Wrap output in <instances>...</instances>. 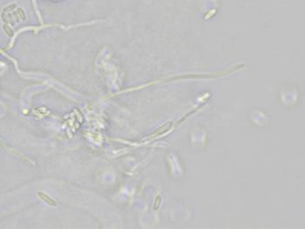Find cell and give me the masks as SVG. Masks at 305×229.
I'll list each match as a JSON object with an SVG mask.
<instances>
[{
  "label": "cell",
  "instance_id": "obj_3",
  "mask_svg": "<svg viewBox=\"0 0 305 229\" xmlns=\"http://www.w3.org/2000/svg\"><path fill=\"white\" fill-rule=\"evenodd\" d=\"M160 202H161V197H160V195H158L156 197V199H155V204H154V210L155 211H156V210L159 208V206L160 205Z\"/></svg>",
  "mask_w": 305,
  "mask_h": 229
},
{
  "label": "cell",
  "instance_id": "obj_1",
  "mask_svg": "<svg viewBox=\"0 0 305 229\" xmlns=\"http://www.w3.org/2000/svg\"><path fill=\"white\" fill-rule=\"evenodd\" d=\"M171 126H172V123H171V122H168V123L165 124V125H163L162 127H160L158 130H156V131L154 132V134H153V135H151V137L157 136V135H160V134L164 133L165 132H167V131H168V130H169V128L171 127Z\"/></svg>",
  "mask_w": 305,
  "mask_h": 229
},
{
  "label": "cell",
  "instance_id": "obj_2",
  "mask_svg": "<svg viewBox=\"0 0 305 229\" xmlns=\"http://www.w3.org/2000/svg\"><path fill=\"white\" fill-rule=\"evenodd\" d=\"M38 195H39V197H40L42 200H44L47 204H49V205L53 206H56V201L54 200H53L52 198H50L48 195L44 194V193H40V192L38 193Z\"/></svg>",
  "mask_w": 305,
  "mask_h": 229
}]
</instances>
